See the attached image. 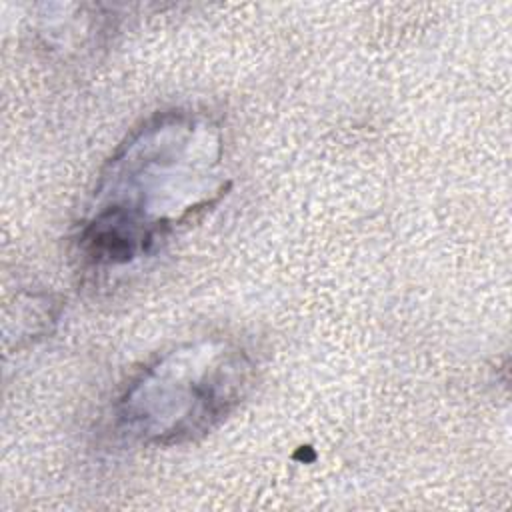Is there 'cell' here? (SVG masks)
Returning a JSON list of instances; mask_svg holds the SVG:
<instances>
[{"instance_id": "cell-1", "label": "cell", "mask_w": 512, "mask_h": 512, "mask_svg": "<svg viewBox=\"0 0 512 512\" xmlns=\"http://www.w3.org/2000/svg\"><path fill=\"white\" fill-rule=\"evenodd\" d=\"M220 140L190 114L142 126L110 160L80 236L94 264H126L222 194Z\"/></svg>"}, {"instance_id": "cell-2", "label": "cell", "mask_w": 512, "mask_h": 512, "mask_svg": "<svg viewBox=\"0 0 512 512\" xmlns=\"http://www.w3.org/2000/svg\"><path fill=\"white\" fill-rule=\"evenodd\" d=\"M252 362L220 338L178 346L150 364L118 404L124 434L170 446L212 430L228 416L250 384Z\"/></svg>"}]
</instances>
